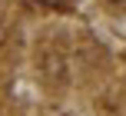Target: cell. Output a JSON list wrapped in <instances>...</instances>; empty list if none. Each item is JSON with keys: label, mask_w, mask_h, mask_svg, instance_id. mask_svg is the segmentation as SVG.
<instances>
[{"label": "cell", "mask_w": 126, "mask_h": 116, "mask_svg": "<svg viewBox=\"0 0 126 116\" xmlns=\"http://www.w3.org/2000/svg\"><path fill=\"white\" fill-rule=\"evenodd\" d=\"M3 40H7V23L0 20V46H3Z\"/></svg>", "instance_id": "1"}]
</instances>
